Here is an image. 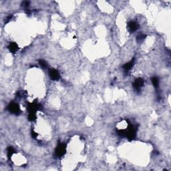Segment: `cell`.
Segmentation results:
<instances>
[{
  "label": "cell",
  "instance_id": "5",
  "mask_svg": "<svg viewBox=\"0 0 171 171\" xmlns=\"http://www.w3.org/2000/svg\"><path fill=\"white\" fill-rule=\"evenodd\" d=\"M128 30L130 32H135L136 30L138 29V24L136 23L135 21H130L128 24Z\"/></svg>",
  "mask_w": 171,
  "mask_h": 171
},
{
  "label": "cell",
  "instance_id": "12",
  "mask_svg": "<svg viewBox=\"0 0 171 171\" xmlns=\"http://www.w3.org/2000/svg\"><path fill=\"white\" fill-rule=\"evenodd\" d=\"M29 3H30V2H29V1H24L22 5H23L24 6H25V7H27V6H28V5H29Z\"/></svg>",
  "mask_w": 171,
  "mask_h": 171
},
{
  "label": "cell",
  "instance_id": "4",
  "mask_svg": "<svg viewBox=\"0 0 171 171\" xmlns=\"http://www.w3.org/2000/svg\"><path fill=\"white\" fill-rule=\"evenodd\" d=\"M50 76L51 78V80H56L60 78V74L56 70L52 69L50 72Z\"/></svg>",
  "mask_w": 171,
  "mask_h": 171
},
{
  "label": "cell",
  "instance_id": "9",
  "mask_svg": "<svg viewBox=\"0 0 171 171\" xmlns=\"http://www.w3.org/2000/svg\"><path fill=\"white\" fill-rule=\"evenodd\" d=\"M14 152H15L14 149L12 147H9L7 148V156H8L9 158H10V157L12 156V154L14 153Z\"/></svg>",
  "mask_w": 171,
  "mask_h": 171
},
{
  "label": "cell",
  "instance_id": "2",
  "mask_svg": "<svg viewBox=\"0 0 171 171\" xmlns=\"http://www.w3.org/2000/svg\"><path fill=\"white\" fill-rule=\"evenodd\" d=\"M9 110L13 114H18L19 112V107L17 104L15 103H12L8 106Z\"/></svg>",
  "mask_w": 171,
  "mask_h": 171
},
{
  "label": "cell",
  "instance_id": "3",
  "mask_svg": "<svg viewBox=\"0 0 171 171\" xmlns=\"http://www.w3.org/2000/svg\"><path fill=\"white\" fill-rule=\"evenodd\" d=\"M144 85V80L141 79V78H138L137 79L134 83V87L135 88L136 90H140V88L142 87V86Z\"/></svg>",
  "mask_w": 171,
  "mask_h": 171
},
{
  "label": "cell",
  "instance_id": "6",
  "mask_svg": "<svg viewBox=\"0 0 171 171\" xmlns=\"http://www.w3.org/2000/svg\"><path fill=\"white\" fill-rule=\"evenodd\" d=\"M134 59H133V60H131L130 62L126 63V64L124 66V69L125 72H128L132 68V67L133 66V64H134Z\"/></svg>",
  "mask_w": 171,
  "mask_h": 171
},
{
  "label": "cell",
  "instance_id": "1",
  "mask_svg": "<svg viewBox=\"0 0 171 171\" xmlns=\"http://www.w3.org/2000/svg\"><path fill=\"white\" fill-rule=\"evenodd\" d=\"M66 152V147L64 144H60L57 146V147L56 149V154L57 155L58 157L63 156V154H65Z\"/></svg>",
  "mask_w": 171,
  "mask_h": 171
},
{
  "label": "cell",
  "instance_id": "8",
  "mask_svg": "<svg viewBox=\"0 0 171 171\" xmlns=\"http://www.w3.org/2000/svg\"><path fill=\"white\" fill-rule=\"evenodd\" d=\"M152 82L155 88H158V84H159V81H158V79L156 77H154L152 78Z\"/></svg>",
  "mask_w": 171,
  "mask_h": 171
},
{
  "label": "cell",
  "instance_id": "10",
  "mask_svg": "<svg viewBox=\"0 0 171 171\" xmlns=\"http://www.w3.org/2000/svg\"><path fill=\"white\" fill-rule=\"evenodd\" d=\"M39 65L42 66V68H45V67L47 66V64H46V63H45V62L44 61V60H39Z\"/></svg>",
  "mask_w": 171,
  "mask_h": 171
},
{
  "label": "cell",
  "instance_id": "7",
  "mask_svg": "<svg viewBox=\"0 0 171 171\" xmlns=\"http://www.w3.org/2000/svg\"><path fill=\"white\" fill-rule=\"evenodd\" d=\"M8 49L10 50V51H12V53H15V52L18 51V45H17L16 44H15V43H12V44H11L9 45Z\"/></svg>",
  "mask_w": 171,
  "mask_h": 171
},
{
  "label": "cell",
  "instance_id": "11",
  "mask_svg": "<svg viewBox=\"0 0 171 171\" xmlns=\"http://www.w3.org/2000/svg\"><path fill=\"white\" fill-rule=\"evenodd\" d=\"M144 38H145V36L141 34V35H140V36H138V38H137V40L139 41V42H140V41H142V40L144 39Z\"/></svg>",
  "mask_w": 171,
  "mask_h": 171
},
{
  "label": "cell",
  "instance_id": "13",
  "mask_svg": "<svg viewBox=\"0 0 171 171\" xmlns=\"http://www.w3.org/2000/svg\"><path fill=\"white\" fill-rule=\"evenodd\" d=\"M37 135H38V134H37L36 133H35V132H33V134H32V136H33V138H36V136H37Z\"/></svg>",
  "mask_w": 171,
  "mask_h": 171
}]
</instances>
